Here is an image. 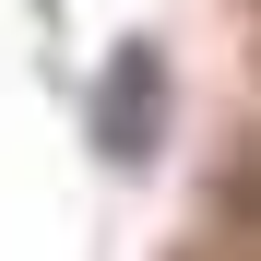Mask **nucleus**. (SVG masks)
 Wrapping results in <instances>:
<instances>
[{
    "label": "nucleus",
    "mask_w": 261,
    "mask_h": 261,
    "mask_svg": "<svg viewBox=\"0 0 261 261\" xmlns=\"http://www.w3.org/2000/svg\"><path fill=\"white\" fill-rule=\"evenodd\" d=\"M95 143L130 166V154H154V48H119L107 71V95H95Z\"/></svg>",
    "instance_id": "f257e3e1"
}]
</instances>
